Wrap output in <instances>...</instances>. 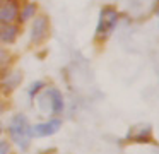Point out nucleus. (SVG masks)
<instances>
[{
    "mask_svg": "<svg viewBox=\"0 0 159 154\" xmlns=\"http://www.w3.org/2000/svg\"><path fill=\"white\" fill-rule=\"evenodd\" d=\"M118 22H120V10L115 5H103L99 10V17H98V26L94 31V40L98 43H104L108 38L113 34L116 29Z\"/></svg>",
    "mask_w": 159,
    "mask_h": 154,
    "instance_id": "obj_1",
    "label": "nucleus"
},
{
    "mask_svg": "<svg viewBox=\"0 0 159 154\" xmlns=\"http://www.w3.org/2000/svg\"><path fill=\"white\" fill-rule=\"evenodd\" d=\"M7 132H9V135H11V140L21 151H28L29 149L33 133H31V123H29V120H28L26 115L17 113V115L12 116L11 122H9Z\"/></svg>",
    "mask_w": 159,
    "mask_h": 154,
    "instance_id": "obj_2",
    "label": "nucleus"
},
{
    "mask_svg": "<svg viewBox=\"0 0 159 154\" xmlns=\"http://www.w3.org/2000/svg\"><path fill=\"white\" fill-rule=\"evenodd\" d=\"M36 98H38V105L43 111L50 113V115H60L63 111V106H65L63 96L57 87L43 89Z\"/></svg>",
    "mask_w": 159,
    "mask_h": 154,
    "instance_id": "obj_3",
    "label": "nucleus"
},
{
    "mask_svg": "<svg viewBox=\"0 0 159 154\" xmlns=\"http://www.w3.org/2000/svg\"><path fill=\"white\" fill-rule=\"evenodd\" d=\"M50 36V17L46 14L38 12L36 17L31 21V27H29V43L33 46H39L45 43Z\"/></svg>",
    "mask_w": 159,
    "mask_h": 154,
    "instance_id": "obj_4",
    "label": "nucleus"
},
{
    "mask_svg": "<svg viewBox=\"0 0 159 154\" xmlns=\"http://www.w3.org/2000/svg\"><path fill=\"white\" fill-rule=\"evenodd\" d=\"M21 82H22V72L21 70L11 68V65L0 68V91L4 92V94H9V92L16 91Z\"/></svg>",
    "mask_w": 159,
    "mask_h": 154,
    "instance_id": "obj_5",
    "label": "nucleus"
},
{
    "mask_svg": "<svg viewBox=\"0 0 159 154\" xmlns=\"http://www.w3.org/2000/svg\"><path fill=\"white\" fill-rule=\"evenodd\" d=\"M62 128V120L60 118H50L48 122L43 123H36V125H31V133L33 137H50L53 133H57L58 130Z\"/></svg>",
    "mask_w": 159,
    "mask_h": 154,
    "instance_id": "obj_6",
    "label": "nucleus"
},
{
    "mask_svg": "<svg viewBox=\"0 0 159 154\" xmlns=\"http://www.w3.org/2000/svg\"><path fill=\"white\" fill-rule=\"evenodd\" d=\"M125 139L130 140V142H137V144H151L152 142V128H151V125L132 127Z\"/></svg>",
    "mask_w": 159,
    "mask_h": 154,
    "instance_id": "obj_7",
    "label": "nucleus"
},
{
    "mask_svg": "<svg viewBox=\"0 0 159 154\" xmlns=\"http://www.w3.org/2000/svg\"><path fill=\"white\" fill-rule=\"evenodd\" d=\"M21 34V26L17 22H0V43L14 44Z\"/></svg>",
    "mask_w": 159,
    "mask_h": 154,
    "instance_id": "obj_8",
    "label": "nucleus"
},
{
    "mask_svg": "<svg viewBox=\"0 0 159 154\" xmlns=\"http://www.w3.org/2000/svg\"><path fill=\"white\" fill-rule=\"evenodd\" d=\"M21 0H5L0 3V22H17Z\"/></svg>",
    "mask_w": 159,
    "mask_h": 154,
    "instance_id": "obj_9",
    "label": "nucleus"
},
{
    "mask_svg": "<svg viewBox=\"0 0 159 154\" xmlns=\"http://www.w3.org/2000/svg\"><path fill=\"white\" fill-rule=\"evenodd\" d=\"M39 12V5L34 0H24L19 7V14H17V24H28L29 21H33L36 17V14Z\"/></svg>",
    "mask_w": 159,
    "mask_h": 154,
    "instance_id": "obj_10",
    "label": "nucleus"
},
{
    "mask_svg": "<svg viewBox=\"0 0 159 154\" xmlns=\"http://www.w3.org/2000/svg\"><path fill=\"white\" fill-rule=\"evenodd\" d=\"M45 87H46V82H45V81H34L31 86H29V89H28V96H29V99H34L36 96H38Z\"/></svg>",
    "mask_w": 159,
    "mask_h": 154,
    "instance_id": "obj_11",
    "label": "nucleus"
},
{
    "mask_svg": "<svg viewBox=\"0 0 159 154\" xmlns=\"http://www.w3.org/2000/svg\"><path fill=\"white\" fill-rule=\"evenodd\" d=\"M11 60H12V55L5 50L4 44L0 43V68L9 67V65H11Z\"/></svg>",
    "mask_w": 159,
    "mask_h": 154,
    "instance_id": "obj_12",
    "label": "nucleus"
},
{
    "mask_svg": "<svg viewBox=\"0 0 159 154\" xmlns=\"http://www.w3.org/2000/svg\"><path fill=\"white\" fill-rule=\"evenodd\" d=\"M11 146H9L7 140H0V154H9Z\"/></svg>",
    "mask_w": 159,
    "mask_h": 154,
    "instance_id": "obj_13",
    "label": "nucleus"
},
{
    "mask_svg": "<svg viewBox=\"0 0 159 154\" xmlns=\"http://www.w3.org/2000/svg\"><path fill=\"white\" fill-rule=\"evenodd\" d=\"M2 110H4V103H2V98H0V113H2Z\"/></svg>",
    "mask_w": 159,
    "mask_h": 154,
    "instance_id": "obj_14",
    "label": "nucleus"
},
{
    "mask_svg": "<svg viewBox=\"0 0 159 154\" xmlns=\"http://www.w3.org/2000/svg\"><path fill=\"white\" fill-rule=\"evenodd\" d=\"M0 133H2V125H0Z\"/></svg>",
    "mask_w": 159,
    "mask_h": 154,
    "instance_id": "obj_15",
    "label": "nucleus"
},
{
    "mask_svg": "<svg viewBox=\"0 0 159 154\" xmlns=\"http://www.w3.org/2000/svg\"><path fill=\"white\" fill-rule=\"evenodd\" d=\"M4 2H5V0H0V3H4Z\"/></svg>",
    "mask_w": 159,
    "mask_h": 154,
    "instance_id": "obj_16",
    "label": "nucleus"
},
{
    "mask_svg": "<svg viewBox=\"0 0 159 154\" xmlns=\"http://www.w3.org/2000/svg\"><path fill=\"white\" fill-rule=\"evenodd\" d=\"M21 2H24V0H21Z\"/></svg>",
    "mask_w": 159,
    "mask_h": 154,
    "instance_id": "obj_17",
    "label": "nucleus"
}]
</instances>
